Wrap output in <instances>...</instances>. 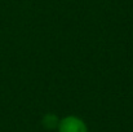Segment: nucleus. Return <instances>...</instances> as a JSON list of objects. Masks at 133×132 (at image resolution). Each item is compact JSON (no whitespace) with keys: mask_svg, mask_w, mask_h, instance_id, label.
<instances>
[{"mask_svg":"<svg viewBox=\"0 0 133 132\" xmlns=\"http://www.w3.org/2000/svg\"><path fill=\"white\" fill-rule=\"evenodd\" d=\"M43 126H44L46 130H53V128H58V124H59V119L56 114H46L43 121H42Z\"/></svg>","mask_w":133,"mask_h":132,"instance_id":"2","label":"nucleus"},{"mask_svg":"<svg viewBox=\"0 0 133 132\" xmlns=\"http://www.w3.org/2000/svg\"><path fill=\"white\" fill-rule=\"evenodd\" d=\"M58 132H88V128L83 119L75 115H69L59 121Z\"/></svg>","mask_w":133,"mask_h":132,"instance_id":"1","label":"nucleus"}]
</instances>
